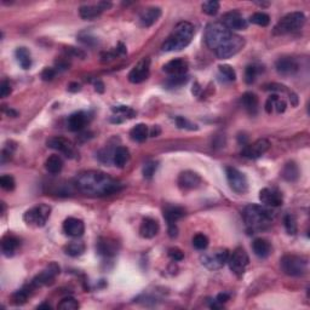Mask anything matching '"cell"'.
<instances>
[{
	"instance_id": "1",
	"label": "cell",
	"mask_w": 310,
	"mask_h": 310,
	"mask_svg": "<svg viewBox=\"0 0 310 310\" xmlns=\"http://www.w3.org/2000/svg\"><path fill=\"white\" fill-rule=\"evenodd\" d=\"M77 189L85 195L92 196H106L117 193L122 188L121 183L116 178L111 177L108 173L102 171H82L74 180Z\"/></svg>"
},
{
	"instance_id": "2",
	"label": "cell",
	"mask_w": 310,
	"mask_h": 310,
	"mask_svg": "<svg viewBox=\"0 0 310 310\" xmlns=\"http://www.w3.org/2000/svg\"><path fill=\"white\" fill-rule=\"evenodd\" d=\"M194 37V27L189 22H180L173 28L172 33L168 36L162 44V51H180L191 44Z\"/></svg>"
},
{
	"instance_id": "3",
	"label": "cell",
	"mask_w": 310,
	"mask_h": 310,
	"mask_svg": "<svg viewBox=\"0 0 310 310\" xmlns=\"http://www.w3.org/2000/svg\"><path fill=\"white\" fill-rule=\"evenodd\" d=\"M242 217L248 229L252 232L266 229L272 221V212L259 205H248L245 207Z\"/></svg>"
},
{
	"instance_id": "4",
	"label": "cell",
	"mask_w": 310,
	"mask_h": 310,
	"mask_svg": "<svg viewBox=\"0 0 310 310\" xmlns=\"http://www.w3.org/2000/svg\"><path fill=\"white\" fill-rule=\"evenodd\" d=\"M232 34V32L222 22L208 23L205 29V42L211 50L216 51L227 39L231 38Z\"/></svg>"
},
{
	"instance_id": "5",
	"label": "cell",
	"mask_w": 310,
	"mask_h": 310,
	"mask_svg": "<svg viewBox=\"0 0 310 310\" xmlns=\"http://www.w3.org/2000/svg\"><path fill=\"white\" fill-rule=\"evenodd\" d=\"M306 15L301 11L291 12L284 16L279 22L276 23V26L274 27V31L272 33L275 36H284V34L293 33V32H297L306 23Z\"/></svg>"
},
{
	"instance_id": "6",
	"label": "cell",
	"mask_w": 310,
	"mask_h": 310,
	"mask_svg": "<svg viewBox=\"0 0 310 310\" xmlns=\"http://www.w3.org/2000/svg\"><path fill=\"white\" fill-rule=\"evenodd\" d=\"M280 267L288 276H303L308 271V259L303 256L286 255L280 261Z\"/></svg>"
},
{
	"instance_id": "7",
	"label": "cell",
	"mask_w": 310,
	"mask_h": 310,
	"mask_svg": "<svg viewBox=\"0 0 310 310\" xmlns=\"http://www.w3.org/2000/svg\"><path fill=\"white\" fill-rule=\"evenodd\" d=\"M50 215H51V207L49 205L40 204L26 211V213L23 215V221L28 226L41 228V227L46 224L47 220L50 218Z\"/></svg>"
},
{
	"instance_id": "8",
	"label": "cell",
	"mask_w": 310,
	"mask_h": 310,
	"mask_svg": "<svg viewBox=\"0 0 310 310\" xmlns=\"http://www.w3.org/2000/svg\"><path fill=\"white\" fill-rule=\"evenodd\" d=\"M228 258L229 251L227 248H216L210 252H205L200 257V261H201L202 266L206 267L210 271H218V269L223 268L224 264L228 262Z\"/></svg>"
},
{
	"instance_id": "9",
	"label": "cell",
	"mask_w": 310,
	"mask_h": 310,
	"mask_svg": "<svg viewBox=\"0 0 310 310\" xmlns=\"http://www.w3.org/2000/svg\"><path fill=\"white\" fill-rule=\"evenodd\" d=\"M245 46V40L240 36L232 33L229 39H227L223 44L216 50L215 53L220 60H228V58L232 57L236 53H239Z\"/></svg>"
},
{
	"instance_id": "10",
	"label": "cell",
	"mask_w": 310,
	"mask_h": 310,
	"mask_svg": "<svg viewBox=\"0 0 310 310\" xmlns=\"http://www.w3.org/2000/svg\"><path fill=\"white\" fill-rule=\"evenodd\" d=\"M227 181H228L229 187L234 193L236 194H246L248 191V181L247 177L235 167H226Z\"/></svg>"
},
{
	"instance_id": "11",
	"label": "cell",
	"mask_w": 310,
	"mask_h": 310,
	"mask_svg": "<svg viewBox=\"0 0 310 310\" xmlns=\"http://www.w3.org/2000/svg\"><path fill=\"white\" fill-rule=\"evenodd\" d=\"M229 268L232 272H235L236 275H242L244 274L246 267L250 263V258H248L247 252L241 247H237L232 251V253L229 256L228 262Z\"/></svg>"
},
{
	"instance_id": "12",
	"label": "cell",
	"mask_w": 310,
	"mask_h": 310,
	"mask_svg": "<svg viewBox=\"0 0 310 310\" xmlns=\"http://www.w3.org/2000/svg\"><path fill=\"white\" fill-rule=\"evenodd\" d=\"M58 274H60V267L56 263H51L49 264L41 272H39L29 284L32 285V287H33L34 290H36V288L41 287V286L51 284Z\"/></svg>"
},
{
	"instance_id": "13",
	"label": "cell",
	"mask_w": 310,
	"mask_h": 310,
	"mask_svg": "<svg viewBox=\"0 0 310 310\" xmlns=\"http://www.w3.org/2000/svg\"><path fill=\"white\" fill-rule=\"evenodd\" d=\"M46 144L49 148L61 152V153L65 154L69 159H76L78 156V152L74 144L65 137H51L47 140Z\"/></svg>"
},
{
	"instance_id": "14",
	"label": "cell",
	"mask_w": 310,
	"mask_h": 310,
	"mask_svg": "<svg viewBox=\"0 0 310 310\" xmlns=\"http://www.w3.org/2000/svg\"><path fill=\"white\" fill-rule=\"evenodd\" d=\"M151 73V60L148 57L143 58L137 63L129 73V80L132 84H141L144 80L148 79Z\"/></svg>"
},
{
	"instance_id": "15",
	"label": "cell",
	"mask_w": 310,
	"mask_h": 310,
	"mask_svg": "<svg viewBox=\"0 0 310 310\" xmlns=\"http://www.w3.org/2000/svg\"><path fill=\"white\" fill-rule=\"evenodd\" d=\"M221 22L223 23L231 32L245 31L248 26V22L245 20L244 16H242L239 11H235V10L224 13Z\"/></svg>"
},
{
	"instance_id": "16",
	"label": "cell",
	"mask_w": 310,
	"mask_h": 310,
	"mask_svg": "<svg viewBox=\"0 0 310 310\" xmlns=\"http://www.w3.org/2000/svg\"><path fill=\"white\" fill-rule=\"evenodd\" d=\"M177 183L183 191H193L201 186L202 178L194 171H183L178 176Z\"/></svg>"
},
{
	"instance_id": "17",
	"label": "cell",
	"mask_w": 310,
	"mask_h": 310,
	"mask_svg": "<svg viewBox=\"0 0 310 310\" xmlns=\"http://www.w3.org/2000/svg\"><path fill=\"white\" fill-rule=\"evenodd\" d=\"M271 147L268 140L266 138H261V140L256 141L255 143L250 144V146H245V148L242 149L241 155L248 159H258L261 157L264 153H267Z\"/></svg>"
},
{
	"instance_id": "18",
	"label": "cell",
	"mask_w": 310,
	"mask_h": 310,
	"mask_svg": "<svg viewBox=\"0 0 310 310\" xmlns=\"http://www.w3.org/2000/svg\"><path fill=\"white\" fill-rule=\"evenodd\" d=\"M96 248H97L98 255H101L102 257L112 258L116 257L119 252V244L116 240L111 239V237H100Z\"/></svg>"
},
{
	"instance_id": "19",
	"label": "cell",
	"mask_w": 310,
	"mask_h": 310,
	"mask_svg": "<svg viewBox=\"0 0 310 310\" xmlns=\"http://www.w3.org/2000/svg\"><path fill=\"white\" fill-rule=\"evenodd\" d=\"M112 7L111 2L100 1L96 5H84L79 9V15L82 20H92L98 17L104 10H109Z\"/></svg>"
},
{
	"instance_id": "20",
	"label": "cell",
	"mask_w": 310,
	"mask_h": 310,
	"mask_svg": "<svg viewBox=\"0 0 310 310\" xmlns=\"http://www.w3.org/2000/svg\"><path fill=\"white\" fill-rule=\"evenodd\" d=\"M259 200L264 205H268L271 207L281 206L284 202V197L277 189L275 188H263L259 192Z\"/></svg>"
},
{
	"instance_id": "21",
	"label": "cell",
	"mask_w": 310,
	"mask_h": 310,
	"mask_svg": "<svg viewBox=\"0 0 310 310\" xmlns=\"http://www.w3.org/2000/svg\"><path fill=\"white\" fill-rule=\"evenodd\" d=\"M275 68L276 72L282 77H290L295 76L298 72L299 65L297 61L292 57H281L276 61L275 63Z\"/></svg>"
},
{
	"instance_id": "22",
	"label": "cell",
	"mask_w": 310,
	"mask_h": 310,
	"mask_svg": "<svg viewBox=\"0 0 310 310\" xmlns=\"http://www.w3.org/2000/svg\"><path fill=\"white\" fill-rule=\"evenodd\" d=\"M63 232L66 235L71 237H80L85 232V224L84 222L79 218L69 217L63 222Z\"/></svg>"
},
{
	"instance_id": "23",
	"label": "cell",
	"mask_w": 310,
	"mask_h": 310,
	"mask_svg": "<svg viewBox=\"0 0 310 310\" xmlns=\"http://www.w3.org/2000/svg\"><path fill=\"white\" fill-rule=\"evenodd\" d=\"M189 65L186 60L183 58H175V60H171L170 62H167L164 66V72L171 77H177V76H186L187 72H188Z\"/></svg>"
},
{
	"instance_id": "24",
	"label": "cell",
	"mask_w": 310,
	"mask_h": 310,
	"mask_svg": "<svg viewBox=\"0 0 310 310\" xmlns=\"http://www.w3.org/2000/svg\"><path fill=\"white\" fill-rule=\"evenodd\" d=\"M91 116L89 113L86 112H77V113H73L71 116L68 117V129L71 131H74V132H78V131H81L86 126L87 122L90 121Z\"/></svg>"
},
{
	"instance_id": "25",
	"label": "cell",
	"mask_w": 310,
	"mask_h": 310,
	"mask_svg": "<svg viewBox=\"0 0 310 310\" xmlns=\"http://www.w3.org/2000/svg\"><path fill=\"white\" fill-rule=\"evenodd\" d=\"M161 16V9L157 6H151L144 9L140 13V23L142 27H152Z\"/></svg>"
},
{
	"instance_id": "26",
	"label": "cell",
	"mask_w": 310,
	"mask_h": 310,
	"mask_svg": "<svg viewBox=\"0 0 310 310\" xmlns=\"http://www.w3.org/2000/svg\"><path fill=\"white\" fill-rule=\"evenodd\" d=\"M160 231V226L156 220L151 217L144 218L140 227V234L144 239H153Z\"/></svg>"
},
{
	"instance_id": "27",
	"label": "cell",
	"mask_w": 310,
	"mask_h": 310,
	"mask_svg": "<svg viewBox=\"0 0 310 310\" xmlns=\"http://www.w3.org/2000/svg\"><path fill=\"white\" fill-rule=\"evenodd\" d=\"M252 250L258 258L264 259L271 256V244L267 239H263V237H257V239L253 240Z\"/></svg>"
},
{
	"instance_id": "28",
	"label": "cell",
	"mask_w": 310,
	"mask_h": 310,
	"mask_svg": "<svg viewBox=\"0 0 310 310\" xmlns=\"http://www.w3.org/2000/svg\"><path fill=\"white\" fill-rule=\"evenodd\" d=\"M241 104L250 116H256L258 113L259 100L257 95L253 92H245L241 96Z\"/></svg>"
},
{
	"instance_id": "29",
	"label": "cell",
	"mask_w": 310,
	"mask_h": 310,
	"mask_svg": "<svg viewBox=\"0 0 310 310\" xmlns=\"http://www.w3.org/2000/svg\"><path fill=\"white\" fill-rule=\"evenodd\" d=\"M286 108H287V103H286V101L284 100V98L280 97L277 93L271 95L266 102V111H267V113H269V114H271V112L274 111V109L276 111V113L281 114L286 111Z\"/></svg>"
},
{
	"instance_id": "30",
	"label": "cell",
	"mask_w": 310,
	"mask_h": 310,
	"mask_svg": "<svg viewBox=\"0 0 310 310\" xmlns=\"http://www.w3.org/2000/svg\"><path fill=\"white\" fill-rule=\"evenodd\" d=\"M20 246V240L13 235H5L1 239V251L2 255L6 257H12L15 255L16 250Z\"/></svg>"
},
{
	"instance_id": "31",
	"label": "cell",
	"mask_w": 310,
	"mask_h": 310,
	"mask_svg": "<svg viewBox=\"0 0 310 310\" xmlns=\"http://www.w3.org/2000/svg\"><path fill=\"white\" fill-rule=\"evenodd\" d=\"M186 215V210L181 206H173V205H167L164 208V218L166 220L167 224L176 223L177 221H180L182 217H184Z\"/></svg>"
},
{
	"instance_id": "32",
	"label": "cell",
	"mask_w": 310,
	"mask_h": 310,
	"mask_svg": "<svg viewBox=\"0 0 310 310\" xmlns=\"http://www.w3.org/2000/svg\"><path fill=\"white\" fill-rule=\"evenodd\" d=\"M45 168L51 175H58L63 168V160L60 155L53 154L49 156L45 161Z\"/></svg>"
},
{
	"instance_id": "33",
	"label": "cell",
	"mask_w": 310,
	"mask_h": 310,
	"mask_svg": "<svg viewBox=\"0 0 310 310\" xmlns=\"http://www.w3.org/2000/svg\"><path fill=\"white\" fill-rule=\"evenodd\" d=\"M281 177L287 182H296L299 178V167L295 161H288L281 171Z\"/></svg>"
},
{
	"instance_id": "34",
	"label": "cell",
	"mask_w": 310,
	"mask_h": 310,
	"mask_svg": "<svg viewBox=\"0 0 310 310\" xmlns=\"http://www.w3.org/2000/svg\"><path fill=\"white\" fill-rule=\"evenodd\" d=\"M149 135V129L146 124H137L130 131V137L133 142L142 143Z\"/></svg>"
},
{
	"instance_id": "35",
	"label": "cell",
	"mask_w": 310,
	"mask_h": 310,
	"mask_svg": "<svg viewBox=\"0 0 310 310\" xmlns=\"http://www.w3.org/2000/svg\"><path fill=\"white\" fill-rule=\"evenodd\" d=\"M16 60H17L18 65L22 67L23 69H29L32 67V56L31 51L25 46L17 47L15 52Z\"/></svg>"
},
{
	"instance_id": "36",
	"label": "cell",
	"mask_w": 310,
	"mask_h": 310,
	"mask_svg": "<svg viewBox=\"0 0 310 310\" xmlns=\"http://www.w3.org/2000/svg\"><path fill=\"white\" fill-rule=\"evenodd\" d=\"M130 160V152L126 147H117L113 153V162L117 167H124Z\"/></svg>"
},
{
	"instance_id": "37",
	"label": "cell",
	"mask_w": 310,
	"mask_h": 310,
	"mask_svg": "<svg viewBox=\"0 0 310 310\" xmlns=\"http://www.w3.org/2000/svg\"><path fill=\"white\" fill-rule=\"evenodd\" d=\"M34 291V288L32 287L31 284L26 285L25 287L21 288V290L16 291L15 293L12 295V302L17 306H22L27 302V299L29 298V296L32 295V292Z\"/></svg>"
},
{
	"instance_id": "38",
	"label": "cell",
	"mask_w": 310,
	"mask_h": 310,
	"mask_svg": "<svg viewBox=\"0 0 310 310\" xmlns=\"http://www.w3.org/2000/svg\"><path fill=\"white\" fill-rule=\"evenodd\" d=\"M114 114H116V119L113 120V122H121L124 119H131L136 116V112L126 106H117L112 108Z\"/></svg>"
},
{
	"instance_id": "39",
	"label": "cell",
	"mask_w": 310,
	"mask_h": 310,
	"mask_svg": "<svg viewBox=\"0 0 310 310\" xmlns=\"http://www.w3.org/2000/svg\"><path fill=\"white\" fill-rule=\"evenodd\" d=\"M86 250V246L82 241H72L65 246V252L71 257H79Z\"/></svg>"
},
{
	"instance_id": "40",
	"label": "cell",
	"mask_w": 310,
	"mask_h": 310,
	"mask_svg": "<svg viewBox=\"0 0 310 310\" xmlns=\"http://www.w3.org/2000/svg\"><path fill=\"white\" fill-rule=\"evenodd\" d=\"M261 72H262L261 67L257 66V65H248L247 67H246V69H245L246 84H248V85L253 84V82L256 81V79H257L258 74L261 73Z\"/></svg>"
},
{
	"instance_id": "41",
	"label": "cell",
	"mask_w": 310,
	"mask_h": 310,
	"mask_svg": "<svg viewBox=\"0 0 310 310\" xmlns=\"http://www.w3.org/2000/svg\"><path fill=\"white\" fill-rule=\"evenodd\" d=\"M250 22L261 27H267L271 23V17L266 12H255L253 15H251Z\"/></svg>"
},
{
	"instance_id": "42",
	"label": "cell",
	"mask_w": 310,
	"mask_h": 310,
	"mask_svg": "<svg viewBox=\"0 0 310 310\" xmlns=\"http://www.w3.org/2000/svg\"><path fill=\"white\" fill-rule=\"evenodd\" d=\"M220 2L216 1V0H208V1L202 2L201 9L202 12H205L208 16H215L217 15L218 11H220Z\"/></svg>"
},
{
	"instance_id": "43",
	"label": "cell",
	"mask_w": 310,
	"mask_h": 310,
	"mask_svg": "<svg viewBox=\"0 0 310 310\" xmlns=\"http://www.w3.org/2000/svg\"><path fill=\"white\" fill-rule=\"evenodd\" d=\"M79 307H80L79 302H78L76 298L66 297L58 303L57 308L61 310H77L79 309Z\"/></svg>"
},
{
	"instance_id": "44",
	"label": "cell",
	"mask_w": 310,
	"mask_h": 310,
	"mask_svg": "<svg viewBox=\"0 0 310 310\" xmlns=\"http://www.w3.org/2000/svg\"><path fill=\"white\" fill-rule=\"evenodd\" d=\"M284 224L287 234L290 235H295L298 231V226H297V221H296V217L292 215H287L285 216L284 218Z\"/></svg>"
},
{
	"instance_id": "45",
	"label": "cell",
	"mask_w": 310,
	"mask_h": 310,
	"mask_svg": "<svg viewBox=\"0 0 310 310\" xmlns=\"http://www.w3.org/2000/svg\"><path fill=\"white\" fill-rule=\"evenodd\" d=\"M221 76L227 80V81H234L236 79V73H235L234 68L229 65H221L218 67Z\"/></svg>"
},
{
	"instance_id": "46",
	"label": "cell",
	"mask_w": 310,
	"mask_h": 310,
	"mask_svg": "<svg viewBox=\"0 0 310 310\" xmlns=\"http://www.w3.org/2000/svg\"><path fill=\"white\" fill-rule=\"evenodd\" d=\"M193 246L199 251L206 250L207 246H208V237L205 234H201V232L194 235Z\"/></svg>"
},
{
	"instance_id": "47",
	"label": "cell",
	"mask_w": 310,
	"mask_h": 310,
	"mask_svg": "<svg viewBox=\"0 0 310 310\" xmlns=\"http://www.w3.org/2000/svg\"><path fill=\"white\" fill-rule=\"evenodd\" d=\"M0 187L6 192H12L16 187L15 178L10 175H4L0 178Z\"/></svg>"
},
{
	"instance_id": "48",
	"label": "cell",
	"mask_w": 310,
	"mask_h": 310,
	"mask_svg": "<svg viewBox=\"0 0 310 310\" xmlns=\"http://www.w3.org/2000/svg\"><path fill=\"white\" fill-rule=\"evenodd\" d=\"M176 125H177L180 129L189 130V131H196L197 130V125H195L192 121H189V120L186 119L184 116L176 117Z\"/></svg>"
},
{
	"instance_id": "49",
	"label": "cell",
	"mask_w": 310,
	"mask_h": 310,
	"mask_svg": "<svg viewBox=\"0 0 310 310\" xmlns=\"http://www.w3.org/2000/svg\"><path fill=\"white\" fill-rule=\"evenodd\" d=\"M189 78L187 76H177V77H171L168 78V80L166 81V85L168 87H178L182 86V85L186 84L188 81Z\"/></svg>"
},
{
	"instance_id": "50",
	"label": "cell",
	"mask_w": 310,
	"mask_h": 310,
	"mask_svg": "<svg viewBox=\"0 0 310 310\" xmlns=\"http://www.w3.org/2000/svg\"><path fill=\"white\" fill-rule=\"evenodd\" d=\"M157 168V162L156 161H148L147 164H144L143 166V176L148 180H151L154 176L155 171Z\"/></svg>"
},
{
	"instance_id": "51",
	"label": "cell",
	"mask_w": 310,
	"mask_h": 310,
	"mask_svg": "<svg viewBox=\"0 0 310 310\" xmlns=\"http://www.w3.org/2000/svg\"><path fill=\"white\" fill-rule=\"evenodd\" d=\"M168 257H170L172 261L175 262H181L184 259V253L181 248L178 247H171L168 248V252H167Z\"/></svg>"
},
{
	"instance_id": "52",
	"label": "cell",
	"mask_w": 310,
	"mask_h": 310,
	"mask_svg": "<svg viewBox=\"0 0 310 310\" xmlns=\"http://www.w3.org/2000/svg\"><path fill=\"white\" fill-rule=\"evenodd\" d=\"M11 92H12V89H11L10 82L6 81V80L1 81V84H0V96H1L2 98H5V97H7V96H9Z\"/></svg>"
},
{
	"instance_id": "53",
	"label": "cell",
	"mask_w": 310,
	"mask_h": 310,
	"mask_svg": "<svg viewBox=\"0 0 310 310\" xmlns=\"http://www.w3.org/2000/svg\"><path fill=\"white\" fill-rule=\"evenodd\" d=\"M56 76V71L53 68H45L44 71L41 72V79L45 80V81H50L52 80Z\"/></svg>"
},
{
	"instance_id": "54",
	"label": "cell",
	"mask_w": 310,
	"mask_h": 310,
	"mask_svg": "<svg viewBox=\"0 0 310 310\" xmlns=\"http://www.w3.org/2000/svg\"><path fill=\"white\" fill-rule=\"evenodd\" d=\"M229 298H231V296H229L228 293L223 292V293H220V295H218L217 297H216L215 301L217 302L218 304H221V306H223L224 303H227V302L229 301Z\"/></svg>"
},
{
	"instance_id": "55",
	"label": "cell",
	"mask_w": 310,
	"mask_h": 310,
	"mask_svg": "<svg viewBox=\"0 0 310 310\" xmlns=\"http://www.w3.org/2000/svg\"><path fill=\"white\" fill-rule=\"evenodd\" d=\"M79 40H80V41L84 42V44H86V45H92V44H91V41L96 42V39L92 38V37L89 36V34H80Z\"/></svg>"
},
{
	"instance_id": "56",
	"label": "cell",
	"mask_w": 310,
	"mask_h": 310,
	"mask_svg": "<svg viewBox=\"0 0 310 310\" xmlns=\"http://www.w3.org/2000/svg\"><path fill=\"white\" fill-rule=\"evenodd\" d=\"M168 226V235H170V237H176L178 235V228L177 226H176V223H172V224H167Z\"/></svg>"
},
{
	"instance_id": "57",
	"label": "cell",
	"mask_w": 310,
	"mask_h": 310,
	"mask_svg": "<svg viewBox=\"0 0 310 310\" xmlns=\"http://www.w3.org/2000/svg\"><path fill=\"white\" fill-rule=\"evenodd\" d=\"M67 52L73 53L74 56H78V57H81V58H84V57H85V53L82 52L81 50L76 49V47H68V50H67Z\"/></svg>"
},
{
	"instance_id": "58",
	"label": "cell",
	"mask_w": 310,
	"mask_h": 310,
	"mask_svg": "<svg viewBox=\"0 0 310 310\" xmlns=\"http://www.w3.org/2000/svg\"><path fill=\"white\" fill-rule=\"evenodd\" d=\"M80 90H81V85L78 84V82H72V84H69L68 91H71V92H78V91Z\"/></svg>"
},
{
	"instance_id": "59",
	"label": "cell",
	"mask_w": 310,
	"mask_h": 310,
	"mask_svg": "<svg viewBox=\"0 0 310 310\" xmlns=\"http://www.w3.org/2000/svg\"><path fill=\"white\" fill-rule=\"evenodd\" d=\"M95 90L100 93L104 92V84L103 82L100 81V80H97V81L95 82Z\"/></svg>"
},
{
	"instance_id": "60",
	"label": "cell",
	"mask_w": 310,
	"mask_h": 310,
	"mask_svg": "<svg viewBox=\"0 0 310 310\" xmlns=\"http://www.w3.org/2000/svg\"><path fill=\"white\" fill-rule=\"evenodd\" d=\"M159 133H160V127L157 126V125H155V126L151 131V136H152V137H156V136L159 135Z\"/></svg>"
},
{
	"instance_id": "61",
	"label": "cell",
	"mask_w": 310,
	"mask_h": 310,
	"mask_svg": "<svg viewBox=\"0 0 310 310\" xmlns=\"http://www.w3.org/2000/svg\"><path fill=\"white\" fill-rule=\"evenodd\" d=\"M4 112L5 113L7 114V116H17V112H13L12 109H7V111H5L4 109Z\"/></svg>"
},
{
	"instance_id": "62",
	"label": "cell",
	"mask_w": 310,
	"mask_h": 310,
	"mask_svg": "<svg viewBox=\"0 0 310 310\" xmlns=\"http://www.w3.org/2000/svg\"><path fill=\"white\" fill-rule=\"evenodd\" d=\"M42 308L50 309V308H51V307H50L49 304H40V306H38V309H42Z\"/></svg>"
}]
</instances>
